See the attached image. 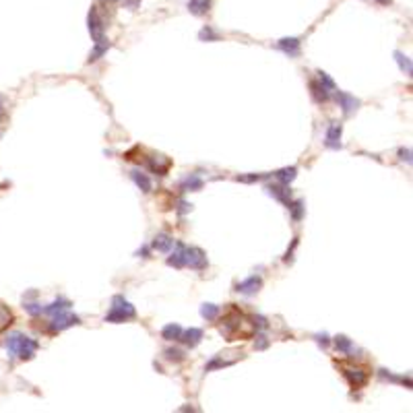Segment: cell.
<instances>
[{
    "label": "cell",
    "mask_w": 413,
    "mask_h": 413,
    "mask_svg": "<svg viewBox=\"0 0 413 413\" xmlns=\"http://www.w3.org/2000/svg\"><path fill=\"white\" fill-rule=\"evenodd\" d=\"M184 186H190V188H200V186H203V182H200L198 178H188L186 182H184Z\"/></svg>",
    "instance_id": "22"
},
{
    "label": "cell",
    "mask_w": 413,
    "mask_h": 413,
    "mask_svg": "<svg viewBox=\"0 0 413 413\" xmlns=\"http://www.w3.org/2000/svg\"><path fill=\"white\" fill-rule=\"evenodd\" d=\"M337 368L341 372H343V376L347 378L349 386L351 389H362V386L368 384V380H370V368L368 366H362V364H351V362H345V359H341V362H335Z\"/></svg>",
    "instance_id": "3"
},
{
    "label": "cell",
    "mask_w": 413,
    "mask_h": 413,
    "mask_svg": "<svg viewBox=\"0 0 413 413\" xmlns=\"http://www.w3.org/2000/svg\"><path fill=\"white\" fill-rule=\"evenodd\" d=\"M209 6H211V0H190V13L192 15H205L209 11Z\"/></svg>",
    "instance_id": "11"
},
{
    "label": "cell",
    "mask_w": 413,
    "mask_h": 413,
    "mask_svg": "<svg viewBox=\"0 0 413 413\" xmlns=\"http://www.w3.org/2000/svg\"><path fill=\"white\" fill-rule=\"evenodd\" d=\"M13 320H15V316H13V312L8 310V306H4L2 302H0V333H2L4 329H8L13 324Z\"/></svg>",
    "instance_id": "8"
},
{
    "label": "cell",
    "mask_w": 413,
    "mask_h": 413,
    "mask_svg": "<svg viewBox=\"0 0 413 413\" xmlns=\"http://www.w3.org/2000/svg\"><path fill=\"white\" fill-rule=\"evenodd\" d=\"M200 314L205 316V318H209V320H213L215 316L219 314V308L217 306H213V304H207V306H203V310H200Z\"/></svg>",
    "instance_id": "17"
},
{
    "label": "cell",
    "mask_w": 413,
    "mask_h": 413,
    "mask_svg": "<svg viewBox=\"0 0 413 413\" xmlns=\"http://www.w3.org/2000/svg\"><path fill=\"white\" fill-rule=\"evenodd\" d=\"M6 347L11 351L13 355H19L21 359H31L35 355V351H38V343H35L33 339L25 337V335H11L6 341Z\"/></svg>",
    "instance_id": "4"
},
{
    "label": "cell",
    "mask_w": 413,
    "mask_h": 413,
    "mask_svg": "<svg viewBox=\"0 0 413 413\" xmlns=\"http://www.w3.org/2000/svg\"><path fill=\"white\" fill-rule=\"evenodd\" d=\"M219 333L227 341H246L256 335V324L246 316L238 306L230 304L219 320Z\"/></svg>",
    "instance_id": "1"
},
{
    "label": "cell",
    "mask_w": 413,
    "mask_h": 413,
    "mask_svg": "<svg viewBox=\"0 0 413 413\" xmlns=\"http://www.w3.org/2000/svg\"><path fill=\"white\" fill-rule=\"evenodd\" d=\"M339 137H341V124H333L329 128V135H327V145L329 147H339Z\"/></svg>",
    "instance_id": "14"
},
{
    "label": "cell",
    "mask_w": 413,
    "mask_h": 413,
    "mask_svg": "<svg viewBox=\"0 0 413 413\" xmlns=\"http://www.w3.org/2000/svg\"><path fill=\"white\" fill-rule=\"evenodd\" d=\"M339 99H341V105H343V112H345V114H351V112H354L357 105H359V101H357L355 98H351V95H345V93H339Z\"/></svg>",
    "instance_id": "12"
},
{
    "label": "cell",
    "mask_w": 413,
    "mask_h": 413,
    "mask_svg": "<svg viewBox=\"0 0 413 413\" xmlns=\"http://www.w3.org/2000/svg\"><path fill=\"white\" fill-rule=\"evenodd\" d=\"M133 316H135V308H133V306L122 300L120 295H116V297H114L112 312L105 316V320H110V322H124L126 318H133Z\"/></svg>",
    "instance_id": "5"
},
{
    "label": "cell",
    "mask_w": 413,
    "mask_h": 413,
    "mask_svg": "<svg viewBox=\"0 0 413 413\" xmlns=\"http://www.w3.org/2000/svg\"><path fill=\"white\" fill-rule=\"evenodd\" d=\"M394 56H397V60H399V64H401V68H403V70H407V73H411V64H409V60H407V58H405V60H403V56L399 54V52H397V54H394Z\"/></svg>",
    "instance_id": "21"
},
{
    "label": "cell",
    "mask_w": 413,
    "mask_h": 413,
    "mask_svg": "<svg viewBox=\"0 0 413 413\" xmlns=\"http://www.w3.org/2000/svg\"><path fill=\"white\" fill-rule=\"evenodd\" d=\"M161 335H163V339H168V341H176V339H180L182 329L178 327V324H168V327L161 331Z\"/></svg>",
    "instance_id": "13"
},
{
    "label": "cell",
    "mask_w": 413,
    "mask_h": 413,
    "mask_svg": "<svg viewBox=\"0 0 413 413\" xmlns=\"http://www.w3.org/2000/svg\"><path fill=\"white\" fill-rule=\"evenodd\" d=\"M184 252H186V265L188 267L197 269V271L207 267V256H205L203 250H198V248H186Z\"/></svg>",
    "instance_id": "6"
},
{
    "label": "cell",
    "mask_w": 413,
    "mask_h": 413,
    "mask_svg": "<svg viewBox=\"0 0 413 413\" xmlns=\"http://www.w3.org/2000/svg\"><path fill=\"white\" fill-rule=\"evenodd\" d=\"M260 285H262V281L258 277H250L248 281H244V283L238 285V292H242V294H254V292H258Z\"/></svg>",
    "instance_id": "9"
},
{
    "label": "cell",
    "mask_w": 413,
    "mask_h": 413,
    "mask_svg": "<svg viewBox=\"0 0 413 413\" xmlns=\"http://www.w3.org/2000/svg\"><path fill=\"white\" fill-rule=\"evenodd\" d=\"M279 46L283 48V50L287 52V54L295 56V54H297V48H300V41L294 39V38H292V39H281V41H279Z\"/></svg>",
    "instance_id": "15"
},
{
    "label": "cell",
    "mask_w": 413,
    "mask_h": 413,
    "mask_svg": "<svg viewBox=\"0 0 413 413\" xmlns=\"http://www.w3.org/2000/svg\"><path fill=\"white\" fill-rule=\"evenodd\" d=\"M335 343H337V349L345 351V354H347V351L351 349V343H349V339H345V337H337V341H335Z\"/></svg>",
    "instance_id": "20"
},
{
    "label": "cell",
    "mask_w": 413,
    "mask_h": 413,
    "mask_svg": "<svg viewBox=\"0 0 413 413\" xmlns=\"http://www.w3.org/2000/svg\"><path fill=\"white\" fill-rule=\"evenodd\" d=\"M172 246H174V240L170 238V236H165V234H159L155 238V242H153V248L159 250V252H168Z\"/></svg>",
    "instance_id": "10"
},
{
    "label": "cell",
    "mask_w": 413,
    "mask_h": 413,
    "mask_svg": "<svg viewBox=\"0 0 413 413\" xmlns=\"http://www.w3.org/2000/svg\"><path fill=\"white\" fill-rule=\"evenodd\" d=\"M124 157L128 161H137L140 165H147L149 170L159 174V176H165L168 170L172 168V161L165 155H157V153L149 151V149H145V147H133Z\"/></svg>",
    "instance_id": "2"
},
{
    "label": "cell",
    "mask_w": 413,
    "mask_h": 413,
    "mask_svg": "<svg viewBox=\"0 0 413 413\" xmlns=\"http://www.w3.org/2000/svg\"><path fill=\"white\" fill-rule=\"evenodd\" d=\"M133 180H135V182H137L138 186L143 188L145 192L151 190V182H149V178H147L145 174H140V172H133Z\"/></svg>",
    "instance_id": "16"
},
{
    "label": "cell",
    "mask_w": 413,
    "mask_h": 413,
    "mask_svg": "<svg viewBox=\"0 0 413 413\" xmlns=\"http://www.w3.org/2000/svg\"><path fill=\"white\" fill-rule=\"evenodd\" d=\"M378 2H380V4H389V2H391V0H378Z\"/></svg>",
    "instance_id": "23"
},
{
    "label": "cell",
    "mask_w": 413,
    "mask_h": 413,
    "mask_svg": "<svg viewBox=\"0 0 413 413\" xmlns=\"http://www.w3.org/2000/svg\"><path fill=\"white\" fill-rule=\"evenodd\" d=\"M277 178L283 180V182H292L295 178V168H289V170H281L277 172Z\"/></svg>",
    "instance_id": "19"
},
{
    "label": "cell",
    "mask_w": 413,
    "mask_h": 413,
    "mask_svg": "<svg viewBox=\"0 0 413 413\" xmlns=\"http://www.w3.org/2000/svg\"><path fill=\"white\" fill-rule=\"evenodd\" d=\"M310 87H312V91H314V98L318 99V101H324V99H327V89H324V87H320L318 83H312Z\"/></svg>",
    "instance_id": "18"
},
{
    "label": "cell",
    "mask_w": 413,
    "mask_h": 413,
    "mask_svg": "<svg viewBox=\"0 0 413 413\" xmlns=\"http://www.w3.org/2000/svg\"><path fill=\"white\" fill-rule=\"evenodd\" d=\"M200 337H203V331H200V329H188L186 333H184V335H180V339H182L186 345H190V347L198 345Z\"/></svg>",
    "instance_id": "7"
}]
</instances>
